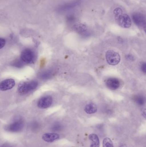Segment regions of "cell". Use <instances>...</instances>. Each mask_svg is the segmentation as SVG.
Listing matches in <instances>:
<instances>
[{
  "instance_id": "9",
  "label": "cell",
  "mask_w": 146,
  "mask_h": 147,
  "mask_svg": "<svg viewBox=\"0 0 146 147\" xmlns=\"http://www.w3.org/2000/svg\"><path fill=\"white\" fill-rule=\"evenodd\" d=\"M107 87L111 90H115L119 88L120 86V82L116 78H109L105 81Z\"/></svg>"
},
{
  "instance_id": "15",
  "label": "cell",
  "mask_w": 146,
  "mask_h": 147,
  "mask_svg": "<svg viewBox=\"0 0 146 147\" xmlns=\"http://www.w3.org/2000/svg\"><path fill=\"white\" fill-rule=\"evenodd\" d=\"M103 147H114L112 140L109 138L104 139L103 142Z\"/></svg>"
},
{
  "instance_id": "6",
  "label": "cell",
  "mask_w": 146,
  "mask_h": 147,
  "mask_svg": "<svg viewBox=\"0 0 146 147\" xmlns=\"http://www.w3.org/2000/svg\"><path fill=\"white\" fill-rule=\"evenodd\" d=\"M133 20L134 23L140 27L145 28L146 19L142 14L139 13H135L133 14Z\"/></svg>"
},
{
  "instance_id": "11",
  "label": "cell",
  "mask_w": 146,
  "mask_h": 147,
  "mask_svg": "<svg viewBox=\"0 0 146 147\" xmlns=\"http://www.w3.org/2000/svg\"><path fill=\"white\" fill-rule=\"evenodd\" d=\"M89 139L91 142L90 147H99L100 142L97 135L94 134H91L89 136Z\"/></svg>"
},
{
  "instance_id": "10",
  "label": "cell",
  "mask_w": 146,
  "mask_h": 147,
  "mask_svg": "<svg viewBox=\"0 0 146 147\" xmlns=\"http://www.w3.org/2000/svg\"><path fill=\"white\" fill-rule=\"evenodd\" d=\"M42 138L45 142L51 143L59 139L60 136L55 133H46L42 136Z\"/></svg>"
},
{
  "instance_id": "18",
  "label": "cell",
  "mask_w": 146,
  "mask_h": 147,
  "mask_svg": "<svg viewBox=\"0 0 146 147\" xmlns=\"http://www.w3.org/2000/svg\"><path fill=\"white\" fill-rule=\"evenodd\" d=\"M31 127L32 129L33 130H36L39 127V123H38L34 122L31 123Z\"/></svg>"
},
{
  "instance_id": "21",
  "label": "cell",
  "mask_w": 146,
  "mask_h": 147,
  "mask_svg": "<svg viewBox=\"0 0 146 147\" xmlns=\"http://www.w3.org/2000/svg\"><path fill=\"white\" fill-rule=\"evenodd\" d=\"M126 58L127 60L129 61H133L135 60V58L133 55L131 54H128L126 56Z\"/></svg>"
},
{
  "instance_id": "3",
  "label": "cell",
  "mask_w": 146,
  "mask_h": 147,
  "mask_svg": "<svg viewBox=\"0 0 146 147\" xmlns=\"http://www.w3.org/2000/svg\"><path fill=\"white\" fill-rule=\"evenodd\" d=\"M106 61L109 64L116 65L121 61V57L118 53L112 50L108 51L105 55Z\"/></svg>"
},
{
  "instance_id": "19",
  "label": "cell",
  "mask_w": 146,
  "mask_h": 147,
  "mask_svg": "<svg viewBox=\"0 0 146 147\" xmlns=\"http://www.w3.org/2000/svg\"><path fill=\"white\" fill-rule=\"evenodd\" d=\"M61 126L59 123H56L54 124L52 127V130L54 131H59L60 129H61Z\"/></svg>"
},
{
  "instance_id": "22",
  "label": "cell",
  "mask_w": 146,
  "mask_h": 147,
  "mask_svg": "<svg viewBox=\"0 0 146 147\" xmlns=\"http://www.w3.org/2000/svg\"><path fill=\"white\" fill-rule=\"evenodd\" d=\"M141 68L142 71L144 73H145L146 72V64L145 63H141Z\"/></svg>"
},
{
  "instance_id": "13",
  "label": "cell",
  "mask_w": 146,
  "mask_h": 147,
  "mask_svg": "<svg viewBox=\"0 0 146 147\" xmlns=\"http://www.w3.org/2000/svg\"><path fill=\"white\" fill-rule=\"evenodd\" d=\"M97 110V108L96 105L93 103H90L87 105L85 108L86 113L88 114H92L96 113Z\"/></svg>"
},
{
  "instance_id": "16",
  "label": "cell",
  "mask_w": 146,
  "mask_h": 147,
  "mask_svg": "<svg viewBox=\"0 0 146 147\" xmlns=\"http://www.w3.org/2000/svg\"><path fill=\"white\" fill-rule=\"evenodd\" d=\"M134 100L138 105H144L145 102L144 98L142 96H136L134 97Z\"/></svg>"
},
{
  "instance_id": "4",
  "label": "cell",
  "mask_w": 146,
  "mask_h": 147,
  "mask_svg": "<svg viewBox=\"0 0 146 147\" xmlns=\"http://www.w3.org/2000/svg\"><path fill=\"white\" fill-rule=\"evenodd\" d=\"M21 59L24 63L27 64L33 63L35 59V53L31 49H25L21 53Z\"/></svg>"
},
{
  "instance_id": "7",
  "label": "cell",
  "mask_w": 146,
  "mask_h": 147,
  "mask_svg": "<svg viewBox=\"0 0 146 147\" xmlns=\"http://www.w3.org/2000/svg\"><path fill=\"white\" fill-rule=\"evenodd\" d=\"M53 99L51 96H45L39 100L37 103L38 107L40 109H47L51 105Z\"/></svg>"
},
{
  "instance_id": "12",
  "label": "cell",
  "mask_w": 146,
  "mask_h": 147,
  "mask_svg": "<svg viewBox=\"0 0 146 147\" xmlns=\"http://www.w3.org/2000/svg\"><path fill=\"white\" fill-rule=\"evenodd\" d=\"M74 29L75 32L80 34H84L87 31V28L85 25L81 23L75 24L73 27Z\"/></svg>"
},
{
  "instance_id": "25",
  "label": "cell",
  "mask_w": 146,
  "mask_h": 147,
  "mask_svg": "<svg viewBox=\"0 0 146 147\" xmlns=\"http://www.w3.org/2000/svg\"><path fill=\"white\" fill-rule=\"evenodd\" d=\"M120 147H126V146L124 145H122L120 146Z\"/></svg>"
},
{
  "instance_id": "8",
  "label": "cell",
  "mask_w": 146,
  "mask_h": 147,
  "mask_svg": "<svg viewBox=\"0 0 146 147\" xmlns=\"http://www.w3.org/2000/svg\"><path fill=\"white\" fill-rule=\"evenodd\" d=\"M15 85V81L13 79H8L0 82V90L4 91L12 89Z\"/></svg>"
},
{
  "instance_id": "14",
  "label": "cell",
  "mask_w": 146,
  "mask_h": 147,
  "mask_svg": "<svg viewBox=\"0 0 146 147\" xmlns=\"http://www.w3.org/2000/svg\"><path fill=\"white\" fill-rule=\"evenodd\" d=\"M52 73L51 71L48 70L43 71L39 74V77L41 79L47 80L52 76Z\"/></svg>"
},
{
  "instance_id": "24",
  "label": "cell",
  "mask_w": 146,
  "mask_h": 147,
  "mask_svg": "<svg viewBox=\"0 0 146 147\" xmlns=\"http://www.w3.org/2000/svg\"><path fill=\"white\" fill-rule=\"evenodd\" d=\"M142 115L144 116V117L145 118L146 116V110L145 109H144V110H143V111H142Z\"/></svg>"
},
{
  "instance_id": "2",
  "label": "cell",
  "mask_w": 146,
  "mask_h": 147,
  "mask_svg": "<svg viewBox=\"0 0 146 147\" xmlns=\"http://www.w3.org/2000/svg\"><path fill=\"white\" fill-rule=\"evenodd\" d=\"M37 86V82L34 80L22 82L19 85L18 91L20 94H25L36 89Z\"/></svg>"
},
{
  "instance_id": "5",
  "label": "cell",
  "mask_w": 146,
  "mask_h": 147,
  "mask_svg": "<svg viewBox=\"0 0 146 147\" xmlns=\"http://www.w3.org/2000/svg\"><path fill=\"white\" fill-rule=\"evenodd\" d=\"M24 124L21 119H18L13 122L6 127V129L9 132L16 133L21 131L24 127Z\"/></svg>"
},
{
  "instance_id": "23",
  "label": "cell",
  "mask_w": 146,
  "mask_h": 147,
  "mask_svg": "<svg viewBox=\"0 0 146 147\" xmlns=\"http://www.w3.org/2000/svg\"><path fill=\"white\" fill-rule=\"evenodd\" d=\"M0 147H12L9 144H3L2 146H0Z\"/></svg>"
},
{
  "instance_id": "1",
  "label": "cell",
  "mask_w": 146,
  "mask_h": 147,
  "mask_svg": "<svg viewBox=\"0 0 146 147\" xmlns=\"http://www.w3.org/2000/svg\"><path fill=\"white\" fill-rule=\"evenodd\" d=\"M115 20L117 24L123 28H129L132 25L130 17L121 8L117 7L114 11Z\"/></svg>"
},
{
  "instance_id": "20",
  "label": "cell",
  "mask_w": 146,
  "mask_h": 147,
  "mask_svg": "<svg viewBox=\"0 0 146 147\" xmlns=\"http://www.w3.org/2000/svg\"><path fill=\"white\" fill-rule=\"evenodd\" d=\"M6 44V40L4 39L0 38V49L4 47Z\"/></svg>"
},
{
  "instance_id": "17",
  "label": "cell",
  "mask_w": 146,
  "mask_h": 147,
  "mask_svg": "<svg viewBox=\"0 0 146 147\" xmlns=\"http://www.w3.org/2000/svg\"><path fill=\"white\" fill-rule=\"evenodd\" d=\"M23 61L22 60H20L19 59H17L15 61H14L13 63V66L18 68H20L23 65Z\"/></svg>"
}]
</instances>
